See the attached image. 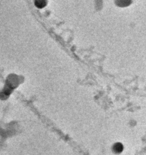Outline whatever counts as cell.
I'll list each match as a JSON object with an SVG mask.
<instances>
[{
	"label": "cell",
	"mask_w": 146,
	"mask_h": 155,
	"mask_svg": "<svg viewBox=\"0 0 146 155\" xmlns=\"http://www.w3.org/2000/svg\"><path fill=\"white\" fill-rule=\"evenodd\" d=\"M115 4L121 7H127L132 3V0H115Z\"/></svg>",
	"instance_id": "cell-2"
},
{
	"label": "cell",
	"mask_w": 146,
	"mask_h": 155,
	"mask_svg": "<svg viewBox=\"0 0 146 155\" xmlns=\"http://www.w3.org/2000/svg\"><path fill=\"white\" fill-rule=\"evenodd\" d=\"M48 4V0H34V5L39 9L43 8L46 6Z\"/></svg>",
	"instance_id": "cell-1"
}]
</instances>
